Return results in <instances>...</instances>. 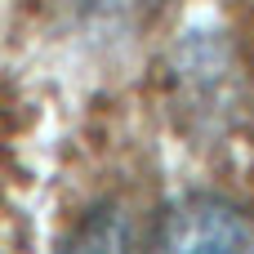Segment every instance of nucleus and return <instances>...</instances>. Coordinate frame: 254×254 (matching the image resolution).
Wrapping results in <instances>:
<instances>
[{
    "mask_svg": "<svg viewBox=\"0 0 254 254\" xmlns=\"http://www.w3.org/2000/svg\"><path fill=\"white\" fill-rule=\"evenodd\" d=\"M147 254H254V214L210 192L179 196L161 210Z\"/></svg>",
    "mask_w": 254,
    "mask_h": 254,
    "instance_id": "obj_1",
    "label": "nucleus"
},
{
    "mask_svg": "<svg viewBox=\"0 0 254 254\" xmlns=\"http://www.w3.org/2000/svg\"><path fill=\"white\" fill-rule=\"evenodd\" d=\"M58 254H134V228L121 205L103 201L67 228Z\"/></svg>",
    "mask_w": 254,
    "mask_h": 254,
    "instance_id": "obj_2",
    "label": "nucleus"
},
{
    "mask_svg": "<svg viewBox=\"0 0 254 254\" xmlns=\"http://www.w3.org/2000/svg\"><path fill=\"white\" fill-rule=\"evenodd\" d=\"M71 9H80L85 18H125V13H138L143 4H156V0H67Z\"/></svg>",
    "mask_w": 254,
    "mask_h": 254,
    "instance_id": "obj_3",
    "label": "nucleus"
}]
</instances>
